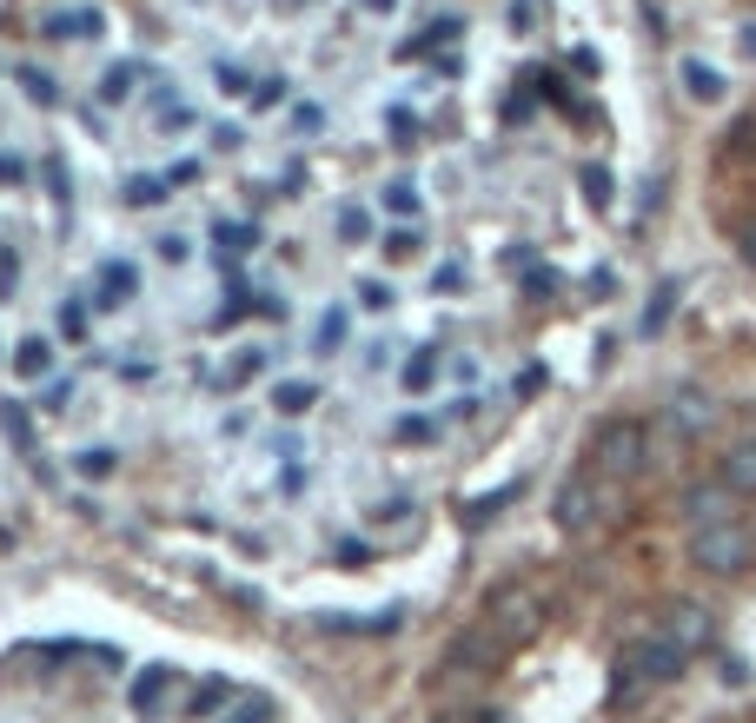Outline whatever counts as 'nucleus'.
Returning <instances> with one entry per match:
<instances>
[{
	"instance_id": "6ab92c4d",
	"label": "nucleus",
	"mask_w": 756,
	"mask_h": 723,
	"mask_svg": "<svg viewBox=\"0 0 756 723\" xmlns=\"http://www.w3.org/2000/svg\"><path fill=\"white\" fill-rule=\"evenodd\" d=\"M213 239H219V246H259L266 233H259V226H246V219H219V233H213Z\"/></svg>"
},
{
	"instance_id": "f8f14e48",
	"label": "nucleus",
	"mask_w": 756,
	"mask_h": 723,
	"mask_svg": "<svg viewBox=\"0 0 756 723\" xmlns=\"http://www.w3.org/2000/svg\"><path fill=\"white\" fill-rule=\"evenodd\" d=\"M259 372H266V352H239V359H232V365H226V379H219V385H213V392H239V385H252V379H259Z\"/></svg>"
},
{
	"instance_id": "c85d7f7f",
	"label": "nucleus",
	"mask_w": 756,
	"mask_h": 723,
	"mask_svg": "<svg viewBox=\"0 0 756 723\" xmlns=\"http://www.w3.org/2000/svg\"><path fill=\"white\" fill-rule=\"evenodd\" d=\"M126 199H133V206H159V199H166V186H159V179H133V186H126Z\"/></svg>"
},
{
	"instance_id": "b1692460",
	"label": "nucleus",
	"mask_w": 756,
	"mask_h": 723,
	"mask_svg": "<svg viewBox=\"0 0 756 723\" xmlns=\"http://www.w3.org/2000/svg\"><path fill=\"white\" fill-rule=\"evenodd\" d=\"M438 723H505V717H498V711H485V704H452Z\"/></svg>"
},
{
	"instance_id": "4be33fe9",
	"label": "nucleus",
	"mask_w": 756,
	"mask_h": 723,
	"mask_svg": "<svg viewBox=\"0 0 756 723\" xmlns=\"http://www.w3.org/2000/svg\"><path fill=\"white\" fill-rule=\"evenodd\" d=\"M392 438H405V445H432V438H438V425H432V419H398V425H392Z\"/></svg>"
},
{
	"instance_id": "4468645a",
	"label": "nucleus",
	"mask_w": 756,
	"mask_h": 723,
	"mask_svg": "<svg viewBox=\"0 0 756 723\" xmlns=\"http://www.w3.org/2000/svg\"><path fill=\"white\" fill-rule=\"evenodd\" d=\"M432 372H438V352L418 345V352L405 359V392H432Z\"/></svg>"
},
{
	"instance_id": "6e6552de",
	"label": "nucleus",
	"mask_w": 756,
	"mask_h": 723,
	"mask_svg": "<svg viewBox=\"0 0 756 723\" xmlns=\"http://www.w3.org/2000/svg\"><path fill=\"white\" fill-rule=\"evenodd\" d=\"M272 405H279L286 419H299V412L319 405V385H312V379H279V385H272Z\"/></svg>"
},
{
	"instance_id": "1a4fd4ad",
	"label": "nucleus",
	"mask_w": 756,
	"mask_h": 723,
	"mask_svg": "<svg viewBox=\"0 0 756 723\" xmlns=\"http://www.w3.org/2000/svg\"><path fill=\"white\" fill-rule=\"evenodd\" d=\"M226 698H232V684H226V678H206V684L193 691V704H186V711H193V717H206V723H219V717H226Z\"/></svg>"
},
{
	"instance_id": "412c9836",
	"label": "nucleus",
	"mask_w": 756,
	"mask_h": 723,
	"mask_svg": "<svg viewBox=\"0 0 756 723\" xmlns=\"http://www.w3.org/2000/svg\"><path fill=\"white\" fill-rule=\"evenodd\" d=\"M339 345H345V312L332 306V312L319 319V352H339Z\"/></svg>"
},
{
	"instance_id": "5701e85b",
	"label": "nucleus",
	"mask_w": 756,
	"mask_h": 723,
	"mask_svg": "<svg viewBox=\"0 0 756 723\" xmlns=\"http://www.w3.org/2000/svg\"><path fill=\"white\" fill-rule=\"evenodd\" d=\"M219 723H272V704H266V698H239V711L219 717Z\"/></svg>"
},
{
	"instance_id": "f03ea898",
	"label": "nucleus",
	"mask_w": 756,
	"mask_h": 723,
	"mask_svg": "<svg viewBox=\"0 0 756 723\" xmlns=\"http://www.w3.org/2000/svg\"><path fill=\"white\" fill-rule=\"evenodd\" d=\"M485 624H491V631L518 651V644H531V638L545 631V598H538V591H525V585H505V591H491Z\"/></svg>"
},
{
	"instance_id": "39448f33",
	"label": "nucleus",
	"mask_w": 756,
	"mask_h": 723,
	"mask_svg": "<svg viewBox=\"0 0 756 723\" xmlns=\"http://www.w3.org/2000/svg\"><path fill=\"white\" fill-rule=\"evenodd\" d=\"M312 631H332V638H385V631H398V611H385V618H312Z\"/></svg>"
},
{
	"instance_id": "7c9ffc66",
	"label": "nucleus",
	"mask_w": 756,
	"mask_h": 723,
	"mask_svg": "<svg viewBox=\"0 0 756 723\" xmlns=\"http://www.w3.org/2000/svg\"><path fill=\"white\" fill-rule=\"evenodd\" d=\"M292 126H305V133H319V126H325V106H319V100H305V106H292Z\"/></svg>"
},
{
	"instance_id": "20e7f679",
	"label": "nucleus",
	"mask_w": 756,
	"mask_h": 723,
	"mask_svg": "<svg viewBox=\"0 0 756 723\" xmlns=\"http://www.w3.org/2000/svg\"><path fill=\"white\" fill-rule=\"evenodd\" d=\"M173 691H179V678H173L166 664H153V671H139V678H133V711H139V717H159Z\"/></svg>"
},
{
	"instance_id": "e433bc0d",
	"label": "nucleus",
	"mask_w": 756,
	"mask_h": 723,
	"mask_svg": "<svg viewBox=\"0 0 756 723\" xmlns=\"http://www.w3.org/2000/svg\"><path fill=\"white\" fill-rule=\"evenodd\" d=\"M66 399H73V385H66V379H60V385H46V399H40V405H46V412H60V405H66Z\"/></svg>"
},
{
	"instance_id": "bb28decb",
	"label": "nucleus",
	"mask_w": 756,
	"mask_h": 723,
	"mask_svg": "<svg viewBox=\"0 0 756 723\" xmlns=\"http://www.w3.org/2000/svg\"><path fill=\"white\" fill-rule=\"evenodd\" d=\"M339 226H345V239H372V213H365V206H345Z\"/></svg>"
},
{
	"instance_id": "4c0bfd02",
	"label": "nucleus",
	"mask_w": 756,
	"mask_h": 723,
	"mask_svg": "<svg viewBox=\"0 0 756 723\" xmlns=\"http://www.w3.org/2000/svg\"><path fill=\"white\" fill-rule=\"evenodd\" d=\"M13 179H20V159H13V153H0V186H13Z\"/></svg>"
},
{
	"instance_id": "aec40b11",
	"label": "nucleus",
	"mask_w": 756,
	"mask_h": 723,
	"mask_svg": "<svg viewBox=\"0 0 756 723\" xmlns=\"http://www.w3.org/2000/svg\"><path fill=\"white\" fill-rule=\"evenodd\" d=\"M418 246H425V233H418V226H392V233H385V252H392V259H412Z\"/></svg>"
},
{
	"instance_id": "c756f323",
	"label": "nucleus",
	"mask_w": 756,
	"mask_h": 723,
	"mask_svg": "<svg viewBox=\"0 0 756 723\" xmlns=\"http://www.w3.org/2000/svg\"><path fill=\"white\" fill-rule=\"evenodd\" d=\"M398 518H412V498H385V505H372V525H398Z\"/></svg>"
},
{
	"instance_id": "423d86ee",
	"label": "nucleus",
	"mask_w": 756,
	"mask_h": 723,
	"mask_svg": "<svg viewBox=\"0 0 756 723\" xmlns=\"http://www.w3.org/2000/svg\"><path fill=\"white\" fill-rule=\"evenodd\" d=\"M100 279H106V286L93 292V312H113V306H120V299L133 292V279H139V272H133L126 259H106V266H100Z\"/></svg>"
},
{
	"instance_id": "0eeeda50",
	"label": "nucleus",
	"mask_w": 756,
	"mask_h": 723,
	"mask_svg": "<svg viewBox=\"0 0 756 723\" xmlns=\"http://www.w3.org/2000/svg\"><path fill=\"white\" fill-rule=\"evenodd\" d=\"M578 193H584V206H591V213H611V199H618L611 166H578Z\"/></svg>"
},
{
	"instance_id": "ddd939ff",
	"label": "nucleus",
	"mask_w": 756,
	"mask_h": 723,
	"mask_svg": "<svg viewBox=\"0 0 756 723\" xmlns=\"http://www.w3.org/2000/svg\"><path fill=\"white\" fill-rule=\"evenodd\" d=\"M80 33H100V13H53L46 20V40H80Z\"/></svg>"
},
{
	"instance_id": "ea45409f",
	"label": "nucleus",
	"mask_w": 756,
	"mask_h": 723,
	"mask_svg": "<svg viewBox=\"0 0 756 723\" xmlns=\"http://www.w3.org/2000/svg\"><path fill=\"white\" fill-rule=\"evenodd\" d=\"M365 7H372V13H392V0H365Z\"/></svg>"
},
{
	"instance_id": "f3484780",
	"label": "nucleus",
	"mask_w": 756,
	"mask_h": 723,
	"mask_svg": "<svg viewBox=\"0 0 756 723\" xmlns=\"http://www.w3.org/2000/svg\"><path fill=\"white\" fill-rule=\"evenodd\" d=\"M126 93H133V66H113V73L100 80V106H120Z\"/></svg>"
},
{
	"instance_id": "a878e982",
	"label": "nucleus",
	"mask_w": 756,
	"mask_h": 723,
	"mask_svg": "<svg viewBox=\"0 0 756 723\" xmlns=\"http://www.w3.org/2000/svg\"><path fill=\"white\" fill-rule=\"evenodd\" d=\"M385 206H392V213H418V186L392 179V186H385Z\"/></svg>"
},
{
	"instance_id": "58836bf2",
	"label": "nucleus",
	"mask_w": 756,
	"mask_h": 723,
	"mask_svg": "<svg viewBox=\"0 0 756 723\" xmlns=\"http://www.w3.org/2000/svg\"><path fill=\"white\" fill-rule=\"evenodd\" d=\"M731 7H737V13H744V20L756 27V0H731Z\"/></svg>"
},
{
	"instance_id": "c9c22d12",
	"label": "nucleus",
	"mask_w": 756,
	"mask_h": 723,
	"mask_svg": "<svg viewBox=\"0 0 756 723\" xmlns=\"http://www.w3.org/2000/svg\"><path fill=\"white\" fill-rule=\"evenodd\" d=\"M465 286V266H438V292H458Z\"/></svg>"
},
{
	"instance_id": "cd10ccee",
	"label": "nucleus",
	"mask_w": 756,
	"mask_h": 723,
	"mask_svg": "<svg viewBox=\"0 0 756 723\" xmlns=\"http://www.w3.org/2000/svg\"><path fill=\"white\" fill-rule=\"evenodd\" d=\"M60 332H66V339H86V306H80V299L60 306Z\"/></svg>"
},
{
	"instance_id": "f257e3e1",
	"label": "nucleus",
	"mask_w": 756,
	"mask_h": 723,
	"mask_svg": "<svg viewBox=\"0 0 756 723\" xmlns=\"http://www.w3.org/2000/svg\"><path fill=\"white\" fill-rule=\"evenodd\" d=\"M704 213H711L717 239L731 246L737 272L756 279V93L717 126V140H711Z\"/></svg>"
},
{
	"instance_id": "393cba45",
	"label": "nucleus",
	"mask_w": 756,
	"mask_h": 723,
	"mask_svg": "<svg viewBox=\"0 0 756 723\" xmlns=\"http://www.w3.org/2000/svg\"><path fill=\"white\" fill-rule=\"evenodd\" d=\"M246 100H252V113H266V106H279V100H286V80H259Z\"/></svg>"
},
{
	"instance_id": "f704fd0d",
	"label": "nucleus",
	"mask_w": 756,
	"mask_h": 723,
	"mask_svg": "<svg viewBox=\"0 0 756 723\" xmlns=\"http://www.w3.org/2000/svg\"><path fill=\"white\" fill-rule=\"evenodd\" d=\"M199 173H206V166H199V159H179V166H173V186H193V179H199Z\"/></svg>"
},
{
	"instance_id": "2f4dec72",
	"label": "nucleus",
	"mask_w": 756,
	"mask_h": 723,
	"mask_svg": "<svg viewBox=\"0 0 756 723\" xmlns=\"http://www.w3.org/2000/svg\"><path fill=\"white\" fill-rule=\"evenodd\" d=\"M359 306H372V312H385V306H392V286H379V279H372V286H359Z\"/></svg>"
},
{
	"instance_id": "473e14b6",
	"label": "nucleus",
	"mask_w": 756,
	"mask_h": 723,
	"mask_svg": "<svg viewBox=\"0 0 756 723\" xmlns=\"http://www.w3.org/2000/svg\"><path fill=\"white\" fill-rule=\"evenodd\" d=\"M80 472H86V478H106V472H113V452H80Z\"/></svg>"
},
{
	"instance_id": "2eb2a0df",
	"label": "nucleus",
	"mask_w": 756,
	"mask_h": 723,
	"mask_svg": "<svg viewBox=\"0 0 756 723\" xmlns=\"http://www.w3.org/2000/svg\"><path fill=\"white\" fill-rule=\"evenodd\" d=\"M46 365H53V352H46V339H27V345L13 352V372H20V379H40Z\"/></svg>"
},
{
	"instance_id": "9d476101",
	"label": "nucleus",
	"mask_w": 756,
	"mask_h": 723,
	"mask_svg": "<svg viewBox=\"0 0 756 723\" xmlns=\"http://www.w3.org/2000/svg\"><path fill=\"white\" fill-rule=\"evenodd\" d=\"M458 33H465V20H432V27H425L418 40H405L398 53H405V60H418V53H432V47H445V40H458Z\"/></svg>"
},
{
	"instance_id": "7ed1b4c3",
	"label": "nucleus",
	"mask_w": 756,
	"mask_h": 723,
	"mask_svg": "<svg viewBox=\"0 0 756 723\" xmlns=\"http://www.w3.org/2000/svg\"><path fill=\"white\" fill-rule=\"evenodd\" d=\"M551 518H558V531L565 538H598V525H604V505H598V478L578 465L565 485H558V498H551Z\"/></svg>"
},
{
	"instance_id": "a211bd4d",
	"label": "nucleus",
	"mask_w": 756,
	"mask_h": 723,
	"mask_svg": "<svg viewBox=\"0 0 756 723\" xmlns=\"http://www.w3.org/2000/svg\"><path fill=\"white\" fill-rule=\"evenodd\" d=\"M385 133H392L398 146H412V140H418V113H412V106H392V113H385Z\"/></svg>"
},
{
	"instance_id": "dca6fc26",
	"label": "nucleus",
	"mask_w": 756,
	"mask_h": 723,
	"mask_svg": "<svg viewBox=\"0 0 756 723\" xmlns=\"http://www.w3.org/2000/svg\"><path fill=\"white\" fill-rule=\"evenodd\" d=\"M0 425H7V438H13V445H33V419H27V405L0 399Z\"/></svg>"
},
{
	"instance_id": "9b49d317",
	"label": "nucleus",
	"mask_w": 756,
	"mask_h": 723,
	"mask_svg": "<svg viewBox=\"0 0 756 723\" xmlns=\"http://www.w3.org/2000/svg\"><path fill=\"white\" fill-rule=\"evenodd\" d=\"M20 93H27L33 106H60V80L40 73V66H20Z\"/></svg>"
},
{
	"instance_id": "72a5a7b5",
	"label": "nucleus",
	"mask_w": 756,
	"mask_h": 723,
	"mask_svg": "<svg viewBox=\"0 0 756 723\" xmlns=\"http://www.w3.org/2000/svg\"><path fill=\"white\" fill-rule=\"evenodd\" d=\"M13 279H20V259H13V252L0 246V292H13Z\"/></svg>"
}]
</instances>
